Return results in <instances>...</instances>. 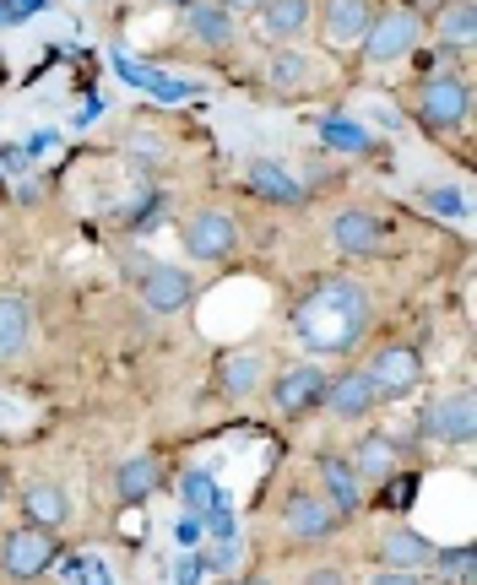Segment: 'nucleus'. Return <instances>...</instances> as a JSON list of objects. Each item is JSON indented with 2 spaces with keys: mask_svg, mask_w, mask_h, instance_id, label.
I'll return each mask as SVG.
<instances>
[{
  "mask_svg": "<svg viewBox=\"0 0 477 585\" xmlns=\"http://www.w3.org/2000/svg\"><path fill=\"white\" fill-rule=\"evenodd\" d=\"M22 342H28V304L17 293H0V358L22 353Z\"/></svg>",
  "mask_w": 477,
  "mask_h": 585,
  "instance_id": "5701e85b",
  "label": "nucleus"
},
{
  "mask_svg": "<svg viewBox=\"0 0 477 585\" xmlns=\"http://www.w3.org/2000/svg\"><path fill=\"white\" fill-rule=\"evenodd\" d=\"M141 277V304L147 310H158V315H174V310H185L191 304V293H196V282H191V271H180V266H152L147 260V271Z\"/></svg>",
  "mask_w": 477,
  "mask_h": 585,
  "instance_id": "20e7f679",
  "label": "nucleus"
},
{
  "mask_svg": "<svg viewBox=\"0 0 477 585\" xmlns=\"http://www.w3.org/2000/svg\"><path fill=\"white\" fill-rule=\"evenodd\" d=\"M169 6H191V0H169Z\"/></svg>",
  "mask_w": 477,
  "mask_h": 585,
  "instance_id": "58836bf2",
  "label": "nucleus"
},
{
  "mask_svg": "<svg viewBox=\"0 0 477 585\" xmlns=\"http://www.w3.org/2000/svg\"><path fill=\"white\" fill-rule=\"evenodd\" d=\"M185 250L196 260H228L239 250V223L228 212H196L185 223Z\"/></svg>",
  "mask_w": 477,
  "mask_h": 585,
  "instance_id": "7ed1b4c3",
  "label": "nucleus"
},
{
  "mask_svg": "<svg viewBox=\"0 0 477 585\" xmlns=\"http://www.w3.org/2000/svg\"><path fill=\"white\" fill-rule=\"evenodd\" d=\"M217 6H223V11H261L267 0H217Z\"/></svg>",
  "mask_w": 477,
  "mask_h": 585,
  "instance_id": "e433bc0d",
  "label": "nucleus"
},
{
  "mask_svg": "<svg viewBox=\"0 0 477 585\" xmlns=\"http://www.w3.org/2000/svg\"><path fill=\"white\" fill-rule=\"evenodd\" d=\"M423 206L440 212V217H467V195L456 191V185H445V191H423Z\"/></svg>",
  "mask_w": 477,
  "mask_h": 585,
  "instance_id": "c756f323",
  "label": "nucleus"
},
{
  "mask_svg": "<svg viewBox=\"0 0 477 585\" xmlns=\"http://www.w3.org/2000/svg\"><path fill=\"white\" fill-rule=\"evenodd\" d=\"M202 531H212L217 542H234V499L217 488L212 499H206V510H202Z\"/></svg>",
  "mask_w": 477,
  "mask_h": 585,
  "instance_id": "a878e982",
  "label": "nucleus"
},
{
  "mask_svg": "<svg viewBox=\"0 0 477 585\" xmlns=\"http://www.w3.org/2000/svg\"><path fill=\"white\" fill-rule=\"evenodd\" d=\"M315 71H310V61L304 55H272L267 61V82L272 87H299V82H310Z\"/></svg>",
  "mask_w": 477,
  "mask_h": 585,
  "instance_id": "cd10ccee",
  "label": "nucleus"
},
{
  "mask_svg": "<svg viewBox=\"0 0 477 585\" xmlns=\"http://www.w3.org/2000/svg\"><path fill=\"white\" fill-rule=\"evenodd\" d=\"M467 120V87L456 76H429L423 82V126L429 130H456Z\"/></svg>",
  "mask_w": 477,
  "mask_h": 585,
  "instance_id": "6e6552de",
  "label": "nucleus"
},
{
  "mask_svg": "<svg viewBox=\"0 0 477 585\" xmlns=\"http://www.w3.org/2000/svg\"><path fill=\"white\" fill-rule=\"evenodd\" d=\"M55 531H44V526H17V531H6V542H0V570L11 575V581H33V575H44L50 564H55Z\"/></svg>",
  "mask_w": 477,
  "mask_h": 585,
  "instance_id": "f03ea898",
  "label": "nucleus"
},
{
  "mask_svg": "<svg viewBox=\"0 0 477 585\" xmlns=\"http://www.w3.org/2000/svg\"><path fill=\"white\" fill-rule=\"evenodd\" d=\"M380 559H386V570H423V564H434V542L418 531H391Z\"/></svg>",
  "mask_w": 477,
  "mask_h": 585,
  "instance_id": "f3484780",
  "label": "nucleus"
},
{
  "mask_svg": "<svg viewBox=\"0 0 477 585\" xmlns=\"http://www.w3.org/2000/svg\"><path fill=\"white\" fill-rule=\"evenodd\" d=\"M234 564H239L234 542H223V548H212V553H202V570H212V575H228Z\"/></svg>",
  "mask_w": 477,
  "mask_h": 585,
  "instance_id": "7c9ffc66",
  "label": "nucleus"
},
{
  "mask_svg": "<svg viewBox=\"0 0 477 585\" xmlns=\"http://www.w3.org/2000/svg\"><path fill=\"white\" fill-rule=\"evenodd\" d=\"M185 11H191V17H185V28L196 33V44H206V50H223V44L234 39V11H223L217 0H191Z\"/></svg>",
  "mask_w": 477,
  "mask_h": 585,
  "instance_id": "4468645a",
  "label": "nucleus"
},
{
  "mask_svg": "<svg viewBox=\"0 0 477 585\" xmlns=\"http://www.w3.org/2000/svg\"><path fill=\"white\" fill-rule=\"evenodd\" d=\"M196 537H202V516H185L180 526H174V542H185V548H191Z\"/></svg>",
  "mask_w": 477,
  "mask_h": 585,
  "instance_id": "72a5a7b5",
  "label": "nucleus"
},
{
  "mask_svg": "<svg viewBox=\"0 0 477 585\" xmlns=\"http://www.w3.org/2000/svg\"><path fill=\"white\" fill-rule=\"evenodd\" d=\"M364 331H369V293H364L358 282H347V277H326V282L310 288V293L299 299V310H293V336H299L310 353H321V358L347 353Z\"/></svg>",
  "mask_w": 477,
  "mask_h": 585,
  "instance_id": "f257e3e1",
  "label": "nucleus"
},
{
  "mask_svg": "<svg viewBox=\"0 0 477 585\" xmlns=\"http://www.w3.org/2000/svg\"><path fill=\"white\" fill-rule=\"evenodd\" d=\"M434 575H440V585H473V575H477V553H473V548H456V553H434Z\"/></svg>",
  "mask_w": 477,
  "mask_h": 585,
  "instance_id": "393cba45",
  "label": "nucleus"
},
{
  "mask_svg": "<svg viewBox=\"0 0 477 585\" xmlns=\"http://www.w3.org/2000/svg\"><path fill=\"white\" fill-rule=\"evenodd\" d=\"M212 494H217V483H212V472H206V466H196V472H185V477H180V505H185L191 516H202Z\"/></svg>",
  "mask_w": 477,
  "mask_h": 585,
  "instance_id": "bb28decb",
  "label": "nucleus"
},
{
  "mask_svg": "<svg viewBox=\"0 0 477 585\" xmlns=\"http://www.w3.org/2000/svg\"><path fill=\"white\" fill-rule=\"evenodd\" d=\"M412 44H418V17H412V11H386V17H380V22H369V33H364L369 61H380V65L402 61Z\"/></svg>",
  "mask_w": 477,
  "mask_h": 585,
  "instance_id": "0eeeda50",
  "label": "nucleus"
},
{
  "mask_svg": "<svg viewBox=\"0 0 477 585\" xmlns=\"http://www.w3.org/2000/svg\"><path fill=\"white\" fill-rule=\"evenodd\" d=\"M369 0H326V17H321V28H326V39L332 44H364V33H369Z\"/></svg>",
  "mask_w": 477,
  "mask_h": 585,
  "instance_id": "f8f14e48",
  "label": "nucleus"
},
{
  "mask_svg": "<svg viewBox=\"0 0 477 585\" xmlns=\"http://www.w3.org/2000/svg\"><path fill=\"white\" fill-rule=\"evenodd\" d=\"M217 375H223V390H228V396H250V390H256V380L267 375V364H261L256 353H228Z\"/></svg>",
  "mask_w": 477,
  "mask_h": 585,
  "instance_id": "b1692460",
  "label": "nucleus"
},
{
  "mask_svg": "<svg viewBox=\"0 0 477 585\" xmlns=\"http://www.w3.org/2000/svg\"><path fill=\"white\" fill-rule=\"evenodd\" d=\"M369 585H423V581H418L412 570H386V575H375Z\"/></svg>",
  "mask_w": 477,
  "mask_h": 585,
  "instance_id": "f704fd0d",
  "label": "nucleus"
},
{
  "mask_svg": "<svg viewBox=\"0 0 477 585\" xmlns=\"http://www.w3.org/2000/svg\"><path fill=\"white\" fill-rule=\"evenodd\" d=\"M44 0H0V22H22V17H33Z\"/></svg>",
  "mask_w": 477,
  "mask_h": 585,
  "instance_id": "473e14b6",
  "label": "nucleus"
},
{
  "mask_svg": "<svg viewBox=\"0 0 477 585\" xmlns=\"http://www.w3.org/2000/svg\"><path fill=\"white\" fill-rule=\"evenodd\" d=\"M261 17H267V33L272 39H293V33L310 28V0H267Z\"/></svg>",
  "mask_w": 477,
  "mask_h": 585,
  "instance_id": "4be33fe9",
  "label": "nucleus"
},
{
  "mask_svg": "<svg viewBox=\"0 0 477 585\" xmlns=\"http://www.w3.org/2000/svg\"><path fill=\"white\" fill-rule=\"evenodd\" d=\"M321 136H326L332 147H342V152H364V147H369V130H364V126H347L342 115L321 120Z\"/></svg>",
  "mask_w": 477,
  "mask_h": 585,
  "instance_id": "c85d7f7f",
  "label": "nucleus"
},
{
  "mask_svg": "<svg viewBox=\"0 0 477 585\" xmlns=\"http://www.w3.org/2000/svg\"><path fill=\"white\" fill-rule=\"evenodd\" d=\"M337 418H364L380 396H375V380L364 375V369H353V375H342V380H326V396H321Z\"/></svg>",
  "mask_w": 477,
  "mask_h": 585,
  "instance_id": "9d476101",
  "label": "nucleus"
},
{
  "mask_svg": "<svg viewBox=\"0 0 477 585\" xmlns=\"http://www.w3.org/2000/svg\"><path fill=\"white\" fill-rule=\"evenodd\" d=\"M412 499V483H391V505H408Z\"/></svg>",
  "mask_w": 477,
  "mask_h": 585,
  "instance_id": "4c0bfd02",
  "label": "nucleus"
},
{
  "mask_svg": "<svg viewBox=\"0 0 477 585\" xmlns=\"http://www.w3.org/2000/svg\"><path fill=\"white\" fill-rule=\"evenodd\" d=\"M304 585H347V581H342L337 570H315V575H310V581H304Z\"/></svg>",
  "mask_w": 477,
  "mask_h": 585,
  "instance_id": "c9c22d12",
  "label": "nucleus"
},
{
  "mask_svg": "<svg viewBox=\"0 0 477 585\" xmlns=\"http://www.w3.org/2000/svg\"><path fill=\"white\" fill-rule=\"evenodd\" d=\"M115 488H120V499H126V505L147 499V494L158 488V461H152V455H131V461L115 472Z\"/></svg>",
  "mask_w": 477,
  "mask_h": 585,
  "instance_id": "aec40b11",
  "label": "nucleus"
},
{
  "mask_svg": "<svg viewBox=\"0 0 477 585\" xmlns=\"http://www.w3.org/2000/svg\"><path fill=\"white\" fill-rule=\"evenodd\" d=\"M250 191L267 195V201H277V206H299L304 201V191L277 169V163H250Z\"/></svg>",
  "mask_w": 477,
  "mask_h": 585,
  "instance_id": "412c9836",
  "label": "nucleus"
},
{
  "mask_svg": "<svg viewBox=\"0 0 477 585\" xmlns=\"http://www.w3.org/2000/svg\"><path fill=\"white\" fill-rule=\"evenodd\" d=\"M369 380H375V396L380 401H391V396H408L418 386V375H423V364H418V353L412 347H380L375 358H369V369H364Z\"/></svg>",
  "mask_w": 477,
  "mask_h": 585,
  "instance_id": "39448f33",
  "label": "nucleus"
},
{
  "mask_svg": "<svg viewBox=\"0 0 477 585\" xmlns=\"http://www.w3.org/2000/svg\"><path fill=\"white\" fill-rule=\"evenodd\" d=\"M277 407L288 412V418H299V412H310V407H321V396H326V375L315 369V364H293V369H282V380L272 386Z\"/></svg>",
  "mask_w": 477,
  "mask_h": 585,
  "instance_id": "1a4fd4ad",
  "label": "nucleus"
},
{
  "mask_svg": "<svg viewBox=\"0 0 477 585\" xmlns=\"http://www.w3.org/2000/svg\"><path fill=\"white\" fill-rule=\"evenodd\" d=\"M473 390H456V396H440L429 412H423V434L440 440V445H467L473 440Z\"/></svg>",
  "mask_w": 477,
  "mask_h": 585,
  "instance_id": "423d86ee",
  "label": "nucleus"
},
{
  "mask_svg": "<svg viewBox=\"0 0 477 585\" xmlns=\"http://www.w3.org/2000/svg\"><path fill=\"white\" fill-rule=\"evenodd\" d=\"M397 466H402L397 440H386V434H364V440H358V451H353V472H358V477H391Z\"/></svg>",
  "mask_w": 477,
  "mask_h": 585,
  "instance_id": "dca6fc26",
  "label": "nucleus"
},
{
  "mask_svg": "<svg viewBox=\"0 0 477 585\" xmlns=\"http://www.w3.org/2000/svg\"><path fill=\"white\" fill-rule=\"evenodd\" d=\"M321 483H326V494H332V510H337V516H353V510H358V472H353L347 461L326 455V461H321Z\"/></svg>",
  "mask_w": 477,
  "mask_h": 585,
  "instance_id": "a211bd4d",
  "label": "nucleus"
},
{
  "mask_svg": "<svg viewBox=\"0 0 477 585\" xmlns=\"http://www.w3.org/2000/svg\"><path fill=\"white\" fill-rule=\"evenodd\" d=\"M22 510H28L33 526L61 531V526L71 520V499H66V488H55V483H33V488L22 494Z\"/></svg>",
  "mask_w": 477,
  "mask_h": 585,
  "instance_id": "2eb2a0df",
  "label": "nucleus"
},
{
  "mask_svg": "<svg viewBox=\"0 0 477 585\" xmlns=\"http://www.w3.org/2000/svg\"><path fill=\"white\" fill-rule=\"evenodd\" d=\"M332 239H337V250L347 256H380V239H386V228L369 217V212H342L337 223H332Z\"/></svg>",
  "mask_w": 477,
  "mask_h": 585,
  "instance_id": "9b49d317",
  "label": "nucleus"
},
{
  "mask_svg": "<svg viewBox=\"0 0 477 585\" xmlns=\"http://www.w3.org/2000/svg\"><path fill=\"white\" fill-rule=\"evenodd\" d=\"M282 520H288V531H293V537H332L337 510H332L326 499H315V494H293V499H288V510H282Z\"/></svg>",
  "mask_w": 477,
  "mask_h": 585,
  "instance_id": "ddd939ff",
  "label": "nucleus"
},
{
  "mask_svg": "<svg viewBox=\"0 0 477 585\" xmlns=\"http://www.w3.org/2000/svg\"><path fill=\"white\" fill-rule=\"evenodd\" d=\"M473 39H477L473 0H445V6H440V44H456V50H467Z\"/></svg>",
  "mask_w": 477,
  "mask_h": 585,
  "instance_id": "6ab92c4d",
  "label": "nucleus"
},
{
  "mask_svg": "<svg viewBox=\"0 0 477 585\" xmlns=\"http://www.w3.org/2000/svg\"><path fill=\"white\" fill-rule=\"evenodd\" d=\"M206 570H202V553H180V564H174V581L180 585H196Z\"/></svg>",
  "mask_w": 477,
  "mask_h": 585,
  "instance_id": "2f4dec72",
  "label": "nucleus"
}]
</instances>
